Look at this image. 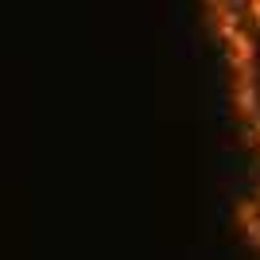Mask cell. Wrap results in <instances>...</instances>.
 <instances>
[{
    "mask_svg": "<svg viewBox=\"0 0 260 260\" xmlns=\"http://www.w3.org/2000/svg\"><path fill=\"white\" fill-rule=\"evenodd\" d=\"M233 105H237V117H241V120H249V124L260 117V98H256V82H252V78H237Z\"/></svg>",
    "mask_w": 260,
    "mask_h": 260,
    "instance_id": "1",
    "label": "cell"
},
{
    "mask_svg": "<svg viewBox=\"0 0 260 260\" xmlns=\"http://www.w3.org/2000/svg\"><path fill=\"white\" fill-rule=\"evenodd\" d=\"M252 136H256V140H260V117L252 120Z\"/></svg>",
    "mask_w": 260,
    "mask_h": 260,
    "instance_id": "2",
    "label": "cell"
}]
</instances>
